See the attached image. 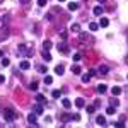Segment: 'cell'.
<instances>
[{"instance_id": "7bdbcfd3", "label": "cell", "mask_w": 128, "mask_h": 128, "mask_svg": "<svg viewBox=\"0 0 128 128\" xmlns=\"http://www.w3.org/2000/svg\"><path fill=\"white\" fill-rule=\"evenodd\" d=\"M4 2H5V0H0V4H4Z\"/></svg>"}, {"instance_id": "e0dca14e", "label": "cell", "mask_w": 128, "mask_h": 128, "mask_svg": "<svg viewBox=\"0 0 128 128\" xmlns=\"http://www.w3.org/2000/svg\"><path fill=\"white\" fill-rule=\"evenodd\" d=\"M96 123L101 125V126H104V125H106V118H104V116H98V118H96Z\"/></svg>"}, {"instance_id": "d6a6232c", "label": "cell", "mask_w": 128, "mask_h": 128, "mask_svg": "<svg viewBox=\"0 0 128 128\" xmlns=\"http://www.w3.org/2000/svg\"><path fill=\"white\" fill-rule=\"evenodd\" d=\"M38 70H40L41 74H46V72H48V68H46L44 65H40V67H38Z\"/></svg>"}, {"instance_id": "f6af8a7d", "label": "cell", "mask_w": 128, "mask_h": 128, "mask_svg": "<svg viewBox=\"0 0 128 128\" xmlns=\"http://www.w3.org/2000/svg\"><path fill=\"white\" fill-rule=\"evenodd\" d=\"M126 63H128V60H126Z\"/></svg>"}, {"instance_id": "7a4b0ae2", "label": "cell", "mask_w": 128, "mask_h": 128, "mask_svg": "<svg viewBox=\"0 0 128 128\" xmlns=\"http://www.w3.org/2000/svg\"><path fill=\"white\" fill-rule=\"evenodd\" d=\"M36 116H38V114H36L34 111H32L31 114H28V121H29L32 126H38V118H36Z\"/></svg>"}, {"instance_id": "2e32d148", "label": "cell", "mask_w": 128, "mask_h": 128, "mask_svg": "<svg viewBox=\"0 0 128 128\" xmlns=\"http://www.w3.org/2000/svg\"><path fill=\"white\" fill-rule=\"evenodd\" d=\"M62 104H63V108H65V109H70L72 101H70V99H62Z\"/></svg>"}, {"instance_id": "8fae6325", "label": "cell", "mask_w": 128, "mask_h": 128, "mask_svg": "<svg viewBox=\"0 0 128 128\" xmlns=\"http://www.w3.org/2000/svg\"><path fill=\"white\" fill-rule=\"evenodd\" d=\"M63 72H65V67H63V65H56V67H55V74H56V75H63Z\"/></svg>"}, {"instance_id": "4fadbf2b", "label": "cell", "mask_w": 128, "mask_h": 128, "mask_svg": "<svg viewBox=\"0 0 128 128\" xmlns=\"http://www.w3.org/2000/svg\"><path fill=\"white\" fill-rule=\"evenodd\" d=\"M106 90H108V86H106V84H99L98 86V92L99 94H104Z\"/></svg>"}, {"instance_id": "d590c367", "label": "cell", "mask_w": 128, "mask_h": 128, "mask_svg": "<svg viewBox=\"0 0 128 128\" xmlns=\"http://www.w3.org/2000/svg\"><path fill=\"white\" fill-rule=\"evenodd\" d=\"M46 4H48V0H38V5H40V7H44Z\"/></svg>"}, {"instance_id": "4dcf8cb0", "label": "cell", "mask_w": 128, "mask_h": 128, "mask_svg": "<svg viewBox=\"0 0 128 128\" xmlns=\"http://www.w3.org/2000/svg\"><path fill=\"white\" fill-rule=\"evenodd\" d=\"M2 65H4V67H9V65H10V60L9 58H2Z\"/></svg>"}, {"instance_id": "9c48e42d", "label": "cell", "mask_w": 128, "mask_h": 128, "mask_svg": "<svg viewBox=\"0 0 128 128\" xmlns=\"http://www.w3.org/2000/svg\"><path fill=\"white\" fill-rule=\"evenodd\" d=\"M75 106H77L79 109H82L84 106H86V101H84L82 98H77V99H75Z\"/></svg>"}, {"instance_id": "83f0119b", "label": "cell", "mask_w": 128, "mask_h": 128, "mask_svg": "<svg viewBox=\"0 0 128 128\" xmlns=\"http://www.w3.org/2000/svg\"><path fill=\"white\" fill-rule=\"evenodd\" d=\"M89 80H90V75H89V74H84V75H82V82H86V84H87Z\"/></svg>"}, {"instance_id": "5b68a950", "label": "cell", "mask_w": 128, "mask_h": 128, "mask_svg": "<svg viewBox=\"0 0 128 128\" xmlns=\"http://www.w3.org/2000/svg\"><path fill=\"white\" fill-rule=\"evenodd\" d=\"M108 72H109L108 65H101V67H99V68H98V74H99V75H106Z\"/></svg>"}, {"instance_id": "6da1fadb", "label": "cell", "mask_w": 128, "mask_h": 128, "mask_svg": "<svg viewBox=\"0 0 128 128\" xmlns=\"http://www.w3.org/2000/svg\"><path fill=\"white\" fill-rule=\"evenodd\" d=\"M4 120H5L7 123H12V121L17 120V113H16L12 108H5L4 109Z\"/></svg>"}, {"instance_id": "836d02e7", "label": "cell", "mask_w": 128, "mask_h": 128, "mask_svg": "<svg viewBox=\"0 0 128 128\" xmlns=\"http://www.w3.org/2000/svg\"><path fill=\"white\" fill-rule=\"evenodd\" d=\"M29 89L31 90H38V82H32V84L29 86Z\"/></svg>"}, {"instance_id": "3957f363", "label": "cell", "mask_w": 128, "mask_h": 128, "mask_svg": "<svg viewBox=\"0 0 128 128\" xmlns=\"http://www.w3.org/2000/svg\"><path fill=\"white\" fill-rule=\"evenodd\" d=\"M32 111H34V113H36L38 116H40V114H43V111H44V109H43V104H41V102L34 104V106H32Z\"/></svg>"}, {"instance_id": "277c9868", "label": "cell", "mask_w": 128, "mask_h": 128, "mask_svg": "<svg viewBox=\"0 0 128 128\" xmlns=\"http://www.w3.org/2000/svg\"><path fill=\"white\" fill-rule=\"evenodd\" d=\"M58 51L60 53H68V44H67V43H60L58 44Z\"/></svg>"}, {"instance_id": "60d3db41", "label": "cell", "mask_w": 128, "mask_h": 128, "mask_svg": "<svg viewBox=\"0 0 128 128\" xmlns=\"http://www.w3.org/2000/svg\"><path fill=\"white\" fill-rule=\"evenodd\" d=\"M4 82H5V77H4V75H0V84H4Z\"/></svg>"}, {"instance_id": "52a82bcc", "label": "cell", "mask_w": 128, "mask_h": 128, "mask_svg": "<svg viewBox=\"0 0 128 128\" xmlns=\"http://www.w3.org/2000/svg\"><path fill=\"white\" fill-rule=\"evenodd\" d=\"M109 26V19L108 17H101V20H99V28H108Z\"/></svg>"}, {"instance_id": "ab89813d", "label": "cell", "mask_w": 128, "mask_h": 128, "mask_svg": "<svg viewBox=\"0 0 128 128\" xmlns=\"http://www.w3.org/2000/svg\"><path fill=\"white\" fill-rule=\"evenodd\" d=\"M20 4H22V5H28V4H29V0H19Z\"/></svg>"}, {"instance_id": "30bf717a", "label": "cell", "mask_w": 128, "mask_h": 128, "mask_svg": "<svg viewBox=\"0 0 128 128\" xmlns=\"http://www.w3.org/2000/svg\"><path fill=\"white\" fill-rule=\"evenodd\" d=\"M72 74L74 75H80L82 74V68H80L79 65H72Z\"/></svg>"}, {"instance_id": "7402d4cb", "label": "cell", "mask_w": 128, "mask_h": 128, "mask_svg": "<svg viewBox=\"0 0 128 128\" xmlns=\"http://www.w3.org/2000/svg\"><path fill=\"white\" fill-rule=\"evenodd\" d=\"M36 101H38V102H41V104H44V102H46V99H44V96H43V94H38V96H36Z\"/></svg>"}, {"instance_id": "4316f807", "label": "cell", "mask_w": 128, "mask_h": 128, "mask_svg": "<svg viewBox=\"0 0 128 128\" xmlns=\"http://www.w3.org/2000/svg\"><path fill=\"white\" fill-rule=\"evenodd\" d=\"M106 113H108L109 116H111V114H114V106H108V109H106Z\"/></svg>"}, {"instance_id": "7c38bea8", "label": "cell", "mask_w": 128, "mask_h": 128, "mask_svg": "<svg viewBox=\"0 0 128 128\" xmlns=\"http://www.w3.org/2000/svg\"><path fill=\"white\" fill-rule=\"evenodd\" d=\"M111 94H113V96H120V94H121V87H120V86L111 87Z\"/></svg>"}, {"instance_id": "8992f818", "label": "cell", "mask_w": 128, "mask_h": 128, "mask_svg": "<svg viewBox=\"0 0 128 128\" xmlns=\"http://www.w3.org/2000/svg\"><path fill=\"white\" fill-rule=\"evenodd\" d=\"M92 12H94V16H102V12H104V9H102V7H101V5H96V7H94V9H92Z\"/></svg>"}, {"instance_id": "f35d334b", "label": "cell", "mask_w": 128, "mask_h": 128, "mask_svg": "<svg viewBox=\"0 0 128 128\" xmlns=\"http://www.w3.org/2000/svg\"><path fill=\"white\" fill-rule=\"evenodd\" d=\"M96 74H98V70H94V68H92V70H89V75H90V77H94Z\"/></svg>"}, {"instance_id": "603a6c76", "label": "cell", "mask_w": 128, "mask_h": 128, "mask_svg": "<svg viewBox=\"0 0 128 128\" xmlns=\"http://www.w3.org/2000/svg\"><path fill=\"white\" fill-rule=\"evenodd\" d=\"M44 84H46V86H51V84H53V77H51V75H46V77H44Z\"/></svg>"}, {"instance_id": "f546056e", "label": "cell", "mask_w": 128, "mask_h": 128, "mask_svg": "<svg viewBox=\"0 0 128 128\" xmlns=\"http://www.w3.org/2000/svg\"><path fill=\"white\" fill-rule=\"evenodd\" d=\"M70 120H72L70 114H62V121H63V123H65V121H70Z\"/></svg>"}, {"instance_id": "484cf974", "label": "cell", "mask_w": 128, "mask_h": 128, "mask_svg": "<svg viewBox=\"0 0 128 128\" xmlns=\"http://www.w3.org/2000/svg\"><path fill=\"white\" fill-rule=\"evenodd\" d=\"M0 22L5 26V24H9V16H4V17H0Z\"/></svg>"}, {"instance_id": "ee69618b", "label": "cell", "mask_w": 128, "mask_h": 128, "mask_svg": "<svg viewBox=\"0 0 128 128\" xmlns=\"http://www.w3.org/2000/svg\"><path fill=\"white\" fill-rule=\"evenodd\" d=\"M58 2H65V0H58Z\"/></svg>"}, {"instance_id": "9a60e30c", "label": "cell", "mask_w": 128, "mask_h": 128, "mask_svg": "<svg viewBox=\"0 0 128 128\" xmlns=\"http://www.w3.org/2000/svg\"><path fill=\"white\" fill-rule=\"evenodd\" d=\"M51 98H53V99H60V98H62V90H58V89H55V90L51 92Z\"/></svg>"}, {"instance_id": "ffe728a7", "label": "cell", "mask_w": 128, "mask_h": 128, "mask_svg": "<svg viewBox=\"0 0 128 128\" xmlns=\"http://www.w3.org/2000/svg\"><path fill=\"white\" fill-rule=\"evenodd\" d=\"M70 31H74V32H80V26L75 22V24H72V26H70Z\"/></svg>"}, {"instance_id": "8d00e7d4", "label": "cell", "mask_w": 128, "mask_h": 128, "mask_svg": "<svg viewBox=\"0 0 128 128\" xmlns=\"http://www.w3.org/2000/svg\"><path fill=\"white\" fill-rule=\"evenodd\" d=\"M60 36H62V40H67V31H62Z\"/></svg>"}, {"instance_id": "f1b7e54d", "label": "cell", "mask_w": 128, "mask_h": 128, "mask_svg": "<svg viewBox=\"0 0 128 128\" xmlns=\"http://www.w3.org/2000/svg\"><path fill=\"white\" fill-rule=\"evenodd\" d=\"M87 113H90V114H92V113H94V111H96V106H94V104H90V106H87Z\"/></svg>"}, {"instance_id": "b9f144b4", "label": "cell", "mask_w": 128, "mask_h": 128, "mask_svg": "<svg viewBox=\"0 0 128 128\" xmlns=\"http://www.w3.org/2000/svg\"><path fill=\"white\" fill-rule=\"evenodd\" d=\"M2 56H4V51H2V50H0V58H2Z\"/></svg>"}, {"instance_id": "e575fe53", "label": "cell", "mask_w": 128, "mask_h": 128, "mask_svg": "<svg viewBox=\"0 0 128 128\" xmlns=\"http://www.w3.org/2000/svg\"><path fill=\"white\" fill-rule=\"evenodd\" d=\"M118 104H120V101H118V99H114V98L111 99V106H114V108H116Z\"/></svg>"}, {"instance_id": "d4e9b609", "label": "cell", "mask_w": 128, "mask_h": 128, "mask_svg": "<svg viewBox=\"0 0 128 128\" xmlns=\"http://www.w3.org/2000/svg\"><path fill=\"white\" fill-rule=\"evenodd\" d=\"M79 34H80V40H82V41H90V38H89L86 32H79Z\"/></svg>"}, {"instance_id": "1f68e13d", "label": "cell", "mask_w": 128, "mask_h": 128, "mask_svg": "<svg viewBox=\"0 0 128 128\" xmlns=\"http://www.w3.org/2000/svg\"><path fill=\"white\" fill-rule=\"evenodd\" d=\"M80 60H82V55L80 53H75L74 55V62H80Z\"/></svg>"}, {"instance_id": "ac0fdd59", "label": "cell", "mask_w": 128, "mask_h": 128, "mask_svg": "<svg viewBox=\"0 0 128 128\" xmlns=\"http://www.w3.org/2000/svg\"><path fill=\"white\" fill-rule=\"evenodd\" d=\"M51 46H53V43H51L50 40H46L44 43H43V50H48V51H50V50H51Z\"/></svg>"}, {"instance_id": "5bb4252c", "label": "cell", "mask_w": 128, "mask_h": 128, "mask_svg": "<svg viewBox=\"0 0 128 128\" xmlns=\"http://www.w3.org/2000/svg\"><path fill=\"white\" fill-rule=\"evenodd\" d=\"M41 55H43V60H44V62H50V60H51V55H50L48 50H43V53H41Z\"/></svg>"}, {"instance_id": "74e56055", "label": "cell", "mask_w": 128, "mask_h": 128, "mask_svg": "<svg viewBox=\"0 0 128 128\" xmlns=\"http://www.w3.org/2000/svg\"><path fill=\"white\" fill-rule=\"evenodd\" d=\"M72 120H74V121H79V120H80V114H72Z\"/></svg>"}, {"instance_id": "d6986e66", "label": "cell", "mask_w": 128, "mask_h": 128, "mask_svg": "<svg viewBox=\"0 0 128 128\" xmlns=\"http://www.w3.org/2000/svg\"><path fill=\"white\" fill-rule=\"evenodd\" d=\"M99 29V24L98 22H90V24H89V31H92V32H94V31H98Z\"/></svg>"}, {"instance_id": "cb8c5ba5", "label": "cell", "mask_w": 128, "mask_h": 128, "mask_svg": "<svg viewBox=\"0 0 128 128\" xmlns=\"http://www.w3.org/2000/svg\"><path fill=\"white\" fill-rule=\"evenodd\" d=\"M19 53H28V46H26V44H19Z\"/></svg>"}, {"instance_id": "44dd1931", "label": "cell", "mask_w": 128, "mask_h": 128, "mask_svg": "<svg viewBox=\"0 0 128 128\" xmlns=\"http://www.w3.org/2000/svg\"><path fill=\"white\" fill-rule=\"evenodd\" d=\"M80 5L79 4H75V2H72V4H68V10H77Z\"/></svg>"}, {"instance_id": "ba28073f", "label": "cell", "mask_w": 128, "mask_h": 128, "mask_svg": "<svg viewBox=\"0 0 128 128\" xmlns=\"http://www.w3.org/2000/svg\"><path fill=\"white\" fill-rule=\"evenodd\" d=\"M19 67H20V70H29V68H31V63L28 62V60H22Z\"/></svg>"}]
</instances>
